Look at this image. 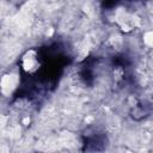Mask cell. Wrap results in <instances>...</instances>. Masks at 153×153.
<instances>
[{
	"label": "cell",
	"mask_w": 153,
	"mask_h": 153,
	"mask_svg": "<svg viewBox=\"0 0 153 153\" xmlns=\"http://www.w3.org/2000/svg\"><path fill=\"white\" fill-rule=\"evenodd\" d=\"M116 22L120 25V27L126 32H129L130 30H133L140 25V18L139 17L130 14L123 10H120L116 13Z\"/></svg>",
	"instance_id": "6da1fadb"
},
{
	"label": "cell",
	"mask_w": 153,
	"mask_h": 153,
	"mask_svg": "<svg viewBox=\"0 0 153 153\" xmlns=\"http://www.w3.org/2000/svg\"><path fill=\"white\" fill-rule=\"evenodd\" d=\"M22 66H23V69L25 72H27V73H33L35 71L38 69L39 63L37 61V53H36V50H33V49L27 50L23 55Z\"/></svg>",
	"instance_id": "7a4b0ae2"
},
{
	"label": "cell",
	"mask_w": 153,
	"mask_h": 153,
	"mask_svg": "<svg viewBox=\"0 0 153 153\" xmlns=\"http://www.w3.org/2000/svg\"><path fill=\"white\" fill-rule=\"evenodd\" d=\"M18 84V75L17 74H5L1 79V91L4 94L8 96L16 88Z\"/></svg>",
	"instance_id": "3957f363"
},
{
	"label": "cell",
	"mask_w": 153,
	"mask_h": 153,
	"mask_svg": "<svg viewBox=\"0 0 153 153\" xmlns=\"http://www.w3.org/2000/svg\"><path fill=\"white\" fill-rule=\"evenodd\" d=\"M143 41L147 45L153 47V31H148L143 35Z\"/></svg>",
	"instance_id": "277c9868"
},
{
	"label": "cell",
	"mask_w": 153,
	"mask_h": 153,
	"mask_svg": "<svg viewBox=\"0 0 153 153\" xmlns=\"http://www.w3.org/2000/svg\"><path fill=\"white\" fill-rule=\"evenodd\" d=\"M23 122H24V124H27V123L30 122V118H27V117H26V118H24V121H23Z\"/></svg>",
	"instance_id": "5b68a950"
}]
</instances>
